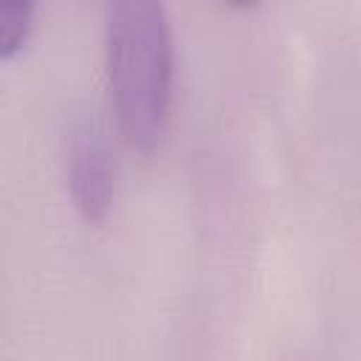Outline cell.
Masks as SVG:
<instances>
[{
	"instance_id": "obj_1",
	"label": "cell",
	"mask_w": 361,
	"mask_h": 361,
	"mask_svg": "<svg viewBox=\"0 0 361 361\" xmlns=\"http://www.w3.org/2000/svg\"><path fill=\"white\" fill-rule=\"evenodd\" d=\"M110 102L124 141L149 152L166 133L175 45L164 0H104Z\"/></svg>"
},
{
	"instance_id": "obj_2",
	"label": "cell",
	"mask_w": 361,
	"mask_h": 361,
	"mask_svg": "<svg viewBox=\"0 0 361 361\" xmlns=\"http://www.w3.org/2000/svg\"><path fill=\"white\" fill-rule=\"evenodd\" d=\"M68 186L71 200L85 223H102L116 195V166L104 135L85 124L73 133L68 147Z\"/></svg>"
},
{
	"instance_id": "obj_3",
	"label": "cell",
	"mask_w": 361,
	"mask_h": 361,
	"mask_svg": "<svg viewBox=\"0 0 361 361\" xmlns=\"http://www.w3.org/2000/svg\"><path fill=\"white\" fill-rule=\"evenodd\" d=\"M34 8L37 0H0V59L14 56L25 45L34 23Z\"/></svg>"
},
{
	"instance_id": "obj_4",
	"label": "cell",
	"mask_w": 361,
	"mask_h": 361,
	"mask_svg": "<svg viewBox=\"0 0 361 361\" xmlns=\"http://www.w3.org/2000/svg\"><path fill=\"white\" fill-rule=\"evenodd\" d=\"M228 6H234V8H251V6H257L259 0H226Z\"/></svg>"
}]
</instances>
